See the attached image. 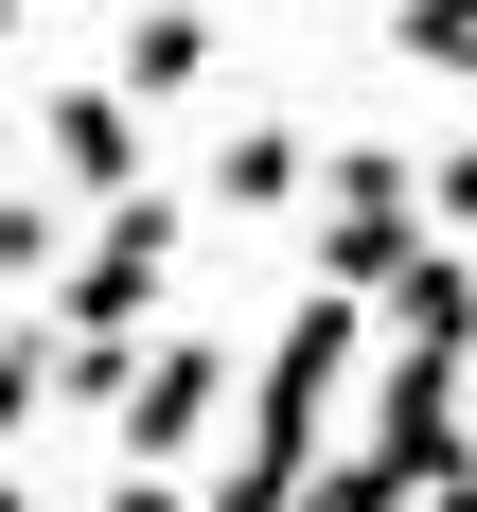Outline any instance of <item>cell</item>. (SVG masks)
Returning a JSON list of instances; mask_svg holds the SVG:
<instances>
[{"mask_svg": "<svg viewBox=\"0 0 477 512\" xmlns=\"http://www.w3.org/2000/svg\"><path fill=\"white\" fill-rule=\"evenodd\" d=\"M389 53L442 71V89H477V0H389Z\"/></svg>", "mask_w": 477, "mask_h": 512, "instance_id": "obj_11", "label": "cell"}, {"mask_svg": "<svg viewBox=\"0 0 477 512\" xmlns=\"http://www.w3.org/2000/svg\"><path fill=\"white\" fill-rule=\"evenodd\" d=\"M460 371H424V354H389V389H371V460H407V477H460Z\"/></svg>", "mask_w": 477, "mask_h": 512, "instance_id": "obj_8", "label": "cell"}, {"mask_svg": "<svg viewBox=\"0 0 477 512\" xmlns=\"http://www.w3.org/2000/svg\"><path fill=\"white\" fill-rule=\"evenodd\" d=\"M371 336H389V318H371L354 283H318V301L248 354V407H230V460H212V495H195V512H301V477H318V460H354L336 424H354Z\"/></svg>", "mask_w": 477, "mask_h": 512, "instance_id": "obj_1", "label": "cell"}, {"mask_svg": "<svg viewBox=\"0 0 477 512\" xmlns=\"http://www.w3.org/2000/svg\"><path fill=\"white\" fill-rule=\"evenodd\" d=\"M36 159H53V195L124 212V195H142V106H124V89H53L36 106Z\"/></svg>", "mask_w": 477, "mask_h": 512, "instance_id": "obj_5", "label": "cell"}, {"mask_svg": "<svg viewBox=\"0 0 477 512\" xmlns=\"http://www.w3.org/2000/svg\"><path fill=\"white\" fill-rule=\"evenodd\" d=\"M424 512H477V477H424Z\"/></svg>", "mask_w": 477, "mask_h": 512, "instance_id": "obj_16", "label": "cell"}, {"mask_svg": "<svg viewBox=\"0 0 477 512\" xmlns=\"http://www.w3.org/2000/svg\"><path fill=\"white\" fill-rule=\"evenodd\" d=\"M442 230V195H424V159L389 142H336V177H318V283H354V301H389V265Z\"/></svg>", "mask_w": 477, "mask_h": 512, "instance_id": "obj_2", "label": "cell"}, {"mask_svg": "<svg viewBox=\"0 0 477 512\" xmlns=\"http://www.w3.org/2000/svg\"><path fill=\"white\" fill-rule=\"evenodd\" d=\"M424 195H442V230H477V124H460V159H424Z\"/></svg>", "mask_w": 477, "mask_h": 512, "instance_id": "obj_14", "label": "cell"}, {"mask_svg": "<svg viewBox=\"0 0 477 512\" xmlns=\"http://www.w3.org/2000/svg\"><path fill=\"white\" fill-rule=\"evenodd\" d=\"M89 512H195V495H159V477H106V495Z\"/></svg>", "mask_w": 477, "mask_h": 512, "instance_id": "obj_15", "label": "cell"}, {"mask_svg": "<svg viewBox=\"0 0 477 512\" xmlns=\"http://www.w3.org/2000/svg\"><path fill=\"white\" fill-rule=\"evenodd\" d=\"M0 512H36V495H18V460H0Z\"/></svg>", "mask_w": 477, "mask_h": 512, "instance_id": "obj_17", "label": "cell"}, {"mask_svg": "<svg viewBox=\"0 0 477 512\" xmlns=\"http://www.w3.org/2000/svg\"><path fill=\"white\" fill-rule=\"evenodd\" d=\"M53 389H71V336H53V318H0V442H18Z\"/></svg>", "mask_w": 477, "mask_h": 512, "instance_id": "obj_10", "label": "cell"}, {"mask_svg": "<svg viewBox=\"0 0 477 512\" xmlns=\"http://www.w3.org/2000/svg\"><path fill=\"white\" fill-rule=\"evenodd\" d=\"M71 248H89V230L53 195H0V283H71Z\"/></svg>", "mask_w": 477, "mask_h": 512, "instance_id": "obj_12", "label": "cell"}, {"mask_svg": "<svg viewBox=\"0 0 477 512\" xmlns=\"http://www.w3.org/2000/svg\"><path fill=\"white\" fill-rule=\"evenodd\" d=\"M301 512H424V477L354 442V460H318V477H301Z\"/></svg>", "mask_w": 477, "mask_h": 512, "instance_id": "obj_13", "label": "cell"}, {"mask_svg": "<svg viewBox=\"0 0 477 512\" xmlns=\"http://www.w3.org/2000/svg\"><path fill=\"white\" fill-rule=\"evenodd\" d=\"M195 71H212V18H195V0H142V18L106 36V89H124V106H177Z\"/></svg>", "mask_w": 477, "mask_h": 512, "instance_id": "obj_9", "label": "cell"}, {"mask_svg": "<svg viewBox=\"0 0 477 512\" xmlns=\"http://www.w3.org/2000/svg\"><path fill=\"white\" fill-rule=\"evenodd\" d=\"M318 177H336V159H318L301 124H283V106L212 142V212H248V230H283V212H318Z\"/></svg>", "mask_w": 477, "mask_h": 512, "instance_id": "obj_6", "label": "cell"}, {"mask_svg": "<svg viewBox=\"0 0 477 512\" xmlns=\"http://www.w3.org/2000/svg\"><path fill=\"white\" fill-rule=\"evenodd\" d=\"M0 53H18V0H0Z\"/></svg>", "mask_w": 477, "mask_h": 512, "instance_id": "obj_18", "label": "cell"}, {"mask_svg": "<svg viewBox=\"0 0 477 512\" xmlns=\"http://www.w3.org/2000/svg\"><path fill=\"white\" fill-rule=\"evenodd\" d=\"M177 283V212L159 195H124V212H89V248H71V283H53V318L71 336H142V301Z\"/></svg>", "mask_w": 477, "mask_h": 512, "instance_id": "obj_4", "label": "cell"}, {"mask_svg": "<svg viewBox=\"0 0 477 512\" xmlns=\"http://www.w3.org/2000/svg\"><path fill=\"white\" fill-rule=\"evenodd\" d=\"M460 477H477V442H460Z\"/></svg>", "mask_w": 477, "mask_h": 512, "instance_id": "obj_19", "label": "cell"}, {"mask_svg": "<svg viewBox=\"0 0 477 512\" xmlns=\"http://www.w3.org/2000/svg\"><path fill=\"white\" fill-rule=\"evenodd\" d=\"M371 318H389V354H424V371H460V354H477V265H460V248H407Z\"/></svg>", "mask_w": 477, "mask_h": 512, "instance_id": "obj_7", "label": "cell"}, {"mask_svg": "<svg viewBox=\"0 0 477 512\" xmlns=\"http://www.w3.org/2000/svg\"><path fill=\"white\" fill-rule=\"evenodd\" d=\"M212 407H248V354H230V336H212V318H177V336H159L142 371H124V477H159V460H195L212 442Z\"/></svg>", "mask_w": 477, "mask_h": 512, "instance_id": "obj_3", "label": "cell"}]
</instances>
